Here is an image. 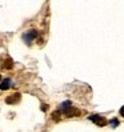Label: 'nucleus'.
I'll return each mask as SVG.
<instances>
[{"mask_svg":"<svg viewBox=\"0 0 124 132\" xmlns=\"http://www.w3.org/2000/svg\"><path fill=\"white\" fill-rule=\"evenodd\" d=\"M0 83H2V76H0Z\"/></svg>","mask_w":124,"mask_h":132,"instance_id":"nucleus-12","label":"nucleus"},{"mask_svg":"<svg viewBox=\"0 0 124 132\" xmlns=\"http://www.w3.org/2000/svg\"><path fill=\"white\" fill-rule=\"evenodd\" d=\"M37 37V31L36 29H29L28 32H26L24 35H23V40H24L27 44H31L32 43L34 39Z\"/></svg>","mask_w":124,"mask_h":132,"instance_id":"nucleus-1","label":"nucleus"},{"mask_svg":"<svg viewBox=\"0 0 124 132\" xmlns=\"http://www.w3.org/2000/svg\"><path fill=\"white\" fill-rule=\"evenodd\" d=\"M120 115H121V116H124V107H121V108H120Z\"/></svg>","mask_w":124,"mask_h":132,"instance_id":"nucleus-11","label":"nucleus"},{"mask_svg":"<svg viewBox=\"0 0 124 132\" xmlns=\"http://www.w3.org/2000/svg\"><path fill=\"white\" fill-rule=\"evenodd\" d=\"M69 108H72V103L71 102H64V103H61L60 104V108H59V111L60 112H65V111H68Z\"/></svg>","mask_w":124,"mask_h":132,"instance_id":"nucleus-5","label":"nucleus"},{"mask_svg":"<svg viewBox=\"0 0 124 132\" xmlns=\"http://www.w3.org/2000/svg\"><path fill=\"white\" fill-rule=\"evenodd\" d=\"M89 120L96 123L97 126H100V127H103V126H105V124H107V120L103 118V116H99V115H91L89 116Z\"/></svg>","mask_w":124,"mask_h":132,"instance_id":"nucleus-2","label":"nucleus"},{"mask_svg":"<svg viewBox=\"0 0 124 132\" xmlns=\"http://www.w3.org/2000/svg\"><path fill=\"white\" fill-rule=\"evenodd\" d=\"M13 67V61H12V59H5L4 60V63H3V68H5V69H11Z\"/></svg>","mask_w":124,"mask_h":132,"instance_id":"nucleus-7","label":"nucleus"},{"mask_svg":"<svg viewBox=\"0 0 124 132\" xmlns=\"http://www.w3.org/2000/svg\"><path fill=\"white\" fill-rule=\"evenodd\" d=\"M8 88H11V79H4L0 83V89L2 91H7Z\"/></svg>","mask_w":124,"mask_h":132,"instance_id":"nucleus-4","label":"nucleus"},{"mask_svg":"<svg viewBox=\"0 0 124 132\" xmlns=\"http://www.w3.org/2000/svg\"><path fill=\"white\" fill-rule=\"evenodd\" d=\"M47 110H48V105L47 104H43L42 105V111H47Z\"/></svg>","mask_w":124,"mask_h":132,"instance_id":"nucleus-10","label":"nucleus"},{"mask_svg":"<svg viewBox=\"0 0 124 132\" xmlns=\"http://www.w3.org/2000/svg\"><path fill=\"white\" fill-rule=\"evenodd\" d=\"M20 100V94H13L12 96H8L5 99V102L8 103V104H12V103H16Z\"/></svg>","mask_w":124,"mask_h":132,"instance_id":"nucleus-3","label":"nucleus"},{"mask_svg":"<svg viewBox=\"0 0 124 132\" xmlns=\"http://www.w3.org/2000/svg\"><path fill=\"white\" fill-rule=\"evenodd\" d=\"M110 124L115 128V127H118V126H119V120H118V119H112V120L110 121Z\"/></svg>","mask_w":124,"mask_h":132,"instance_id":"nucleus-8","label":"nucleus"},{"mask_svg":"<svg viewBox=\"0 0 124 132\" xmlns=\"http://www.w3.org/2000/svg\"><path fill=\"white\" fill-rule=\"evenodd\" d=\"M79 113H80V112L77 111V110H75L73 107H72V108H69L68 111H65V112H64V115L69 116V118H71V116H77V115H79Z\"/></svg>","mask_w":124,"mask_h":132,"instance_id":"nucleus-6","label":"nucleus"},{"mask_svg":"<svg viewBox=\"0 0 124 132\" xmlns=\"http://www.w3.org/2000/svg\"><path fill=\"white\" fill-rule=\"evenodd\" d=\"M59 115H60V111L53 112V113H52V119L55 120V121H57V120H59Z\"/></svg>","mask_w":124,"mask_h":132,"instance_id":"nucleus-9","label":"nucleus"}]
</instances>
